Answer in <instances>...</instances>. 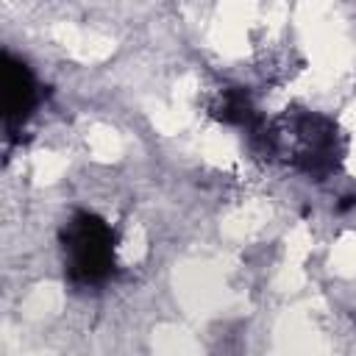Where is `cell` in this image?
Listing matches in <instances>:
<instances>
[{
  "label": "cell",
  "instance_id": "obj_1",
  "mask_svg": "<svg viewBox=\"0 0 356 356\" xmlns=\"http://www.w3.org/2000/svg\"><path fill=\"white\" fill-rule=\"evenodd\" d=\"M67 273L75 284L92 286L108 278L114 264V234L95 214H75L64 228Z\"/></svg>",
  "mask_w": 356,
  "mask_h": 356
},
{
  "label": "cell",
  "instance_id": "obj_2",
  "mask_svg": "<svg viewBox=\"0 0 356 356\" xmlns=\"http://www.w3.org/2000/svg\"><path fill=\"white\" fill-rule=\"evenodd\" d=\"M295 131H298V139H300V150H298L300 164L314 175H323V172L334 170V161H337L334 125L325 122L323 117H303Z\"/></svg>",
  "mask_w": 356,
  "mask_h": 356
},
{
  "label": "cell",
  "instance_id": "obj_3",
  "mask_svg": "<svg viewBox=\"0 0 356 356\" xmlns=\"http://www.w3.org/2000/svg\"><path fill=\"white\" fill-rule=\"evenodd\" d=\"M36 103V83L31 70L6 56L3 58V108H6V120L8 122H22L28 117V111Z\"/></svg>",
  "mask_w": 356,
  "mask_h": 356
},
{
  "label": "cell",
  "instance_id": "obj_4",
  "mask_svg": "<svg viewBox=\"0 0 356 356\" xmlns=\"http://www.w3.org/2000/svg\"><path fill=\"white\" fill-rule=\"evenodd\" d=\"M217 117H220V120H225V122L248 125V122H250V117H253V106H250V100H248V95H245V92L231 89V92H225V95H222V100H220V106H217Z\"/></svg>",
  "mask_w": 356,
  "mask_h": 356
}]
</instances>
